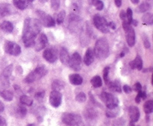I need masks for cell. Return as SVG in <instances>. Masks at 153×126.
Returning <instances> with one entry per match:
<instances>
[{
    "label": "cell",
    "instance_id": "54",
    "mask_svg": "<svg viewBox=\"0 0 153 126\" xmlns=\"http://www.w3.org/2000/svg\"><path fill=\"white\" fill-rule=\"evenodd\" d=\"M27 126H36V125H35L34 124H30V125H28Z\"/></svg>",
    "mask_w": 153,
    "mask_h": 126
},
{
    "label": "cell",
    "instance_id": "2",
    "mask_svg": "<svg viewBox=\"0 0 153 126\" xmlns=\"http://www.w3.org/2000/svg\"><path fill=\"white\" fill-rule=\"evenodd\" d=\"M94 55L100 60L105 59L109 55L108 42L104 38L98 39L96 42L94 48Z\"/></svg>",
    "mask_w": 153,
    "mask_h": 126
},
{
    "label": "cell",
    "instance_id": "26",
    "mask_svg": "<svg viewBox=\"0 0 153 126\" xmlns=\"http://www.w3.org/2000/svg\"><path fill=\"white\" fill-rule=\"evenodd\" d=\"M143 22L146 25H152L153 23V16L151 13H146L143 16Z\"/></svg>",
    "mask_w": 153,
    "mask_h": 126
},
{
    "label": "cell",
    "instance_id": "30",
    "mask_svg": "<svg viewBox=\"0 0 153 126\" xmlns=\"http://www.w3.org/2000/svg\"><path fill=\"white\" fill-rule=\"evenodd\" d=\"M134 61V64H135V67L137 68L138 70H141L143 68V60L140 56H137Z\"/></svg>",
    "mask_w": 153,
    "mask_h": 126
},
{
    "label": "cell",
    "instance_id": "29",
    "mask_svg": "<svg viewBox=\"0 0 153 126\" xmlns=\"http://www.w3.org/2000/svg\"><path fill=\"white\" fill-rule=\"evenodd\" d=\"M15 6L21 10H24L27 8L26 0H13Z\"/></svg>",
    "mask_w": 153,
    "mask_h": 126
},
{
    "label": "cell",
    "instance_id": "17",
    "mask_svg": "<svg viewBox=\"0 0 153 126\" xmlns=\"http://www.w3.org/2000/svg\"><path fill=\"white\" fill-rule=\"evenodd\" d=\"M60 60L63 64L68 65V64L70 57H69L68 52L65 48H62L60 52Z\"/></svg>",
    "mask_w": 153,
    "mask_h": 126
},
{
    "label": "cell",
    "instance_id": "21",
    "mask_svg": "<svg viewBox=\"0 0 153 126\" xmlns=\"http://www.w3.org/2000/svg\"><path fill=\"white\" fill-rule=\"evenodd\" d=\"M65 88V83L64 82L61 81V80H55L52 84V88L53 91H59L60 92L61 91L63 90Z\"/></svg>",
    "mask_w": 153,
    "mask_h": 126
},
{
    "label": "cell",
    "instance_id": "42",
    "mask_svg": "<svg viewBox=\"0 0 153 126\" xmlns=\"http://www.w3.org/2000/svg\"><path fill=\"white\" fill-rule=\"evenodd\" d=\"M123 90H124V92L127 93V94H129V93H130L131 91H132L131 88H130L129 85H124V87H123Z\"/></svg>",
    "mask_w": 153,
    "mask_h": 126
},
{
    "label": "cell",
    "instance_id": "50",
    "mask_svg": "<svg viewBox=\"0 0 153 126\" xmlns=\"http://www.w3.org/2000/svg\"><path fill=\"white\" fill-rule=\"evenodd\" d=\"M146 97V94L145 91H142V99L145 100Z\"/></svg>",
    "mask_w": 153,
    "mask_h": 126
},
{
    "label": "cell",
    "instance_id": "1",
    "mask_svg": "<svg viewBox=\"0 0 153 126\" xmlns=\"http://www.w3.org/2000/svg\"><path fill=\"white\" fill-rule=\"evenodd\" d=\"M40 30L41 23L39 20L31 18H27L25 20L22 34V39L25 47L29 48L34 45L36 36Z\"/></svg>",
    "mask_w": 153,
    "mask_h": 126
},
{
    "label": "cell",
    "instance_id": "28",
    "mask_svg": "<svg viewBox=\"0 0 153 126\" xmlns=\"http://www.w3.org/2000/svg\"><path fill=\"white\" fill-rule=\"evenodd\" d=\"M109 88L111 90L114 91H117V92H121V88L120 84H119L118 82L114 81L111 82V83H109Z\"/></svg>",
    "mask_w": 153,
    "mask_h": 126
},
{
    "label": "cell",
    "instance_id": "27",
    "mask_svg": "<svg viewBox=\"0 0 153 126\" xmlns=\"http://www.w3.org/2000/svg\"><path fill=\"white\" fill-rule=\"evenodd\" d=\"M20 102L24 105L26 106H31L33 104V100L30 97L27 95H22L20 97Z\"/></svg>",
    "mask_w": 153,
    "mask_h": 126
},
{
    "label": "cell",
    "instance_id": "12",
    "mask_svg": "<svg viewBox=\"0 0 153 126\" xmlns=\"http://www.w3.org/2000/svg\"><path fill=\"white\" fill-rule=\"evenodd\" d=\"M48 43V39L47 36H46V34L41 33L39 36L38 39L34 42V47L35 50L36 52H39V51L42 50L46 46Z\"/></svg>",
    "mask_w": 153,
    "mask_h": 126
},
{
    "label": "cell",
    "instance_id": "31",
    "mask_svg": "<svg viewBox=\"0 0 153 126\" xmlns=\"http://www.w3.org/2000/svg\"><path fill=\"white\" fill-rule=\"evenodd\" d=\"M150 8V5L147 2H143L142 3L140 6L138 7V11L139 12H146V11H149Z\"/></svg>",
    "mask_w": 153,
    "mask_h": 126
},
{
    "label": "cell",
    "instance_id": "20",
    "mask_svg": "<svg viewBox=\"0 0 153 126\" xmlns=\"http://www.w3.org/2000/svg\"><path fill=\"white\" fill-rule=\"evenodd\" d=\"M120 113V109L118 108V107H114V108L108 109L106 110V116L108 118H114V117H117Z\"/></svg>",
    "mask_w": 153,
    "mask_h": 126
},
{
    "label": "cell",
    "instance_id": "43",
    "mask_svg": "<svg viewBox=\"0 0 153 126\" xmlns=\"http://www.w3.org/2000/svg\"><path fill=\"white\" fill-rule=\"evenodd\" d=\"M134 90L136 91L139 92V91H142V85H141V84H140V83H136V84L134 85Z\"/></svg>",
    "mask_w": 153,
    "mask_h": 126
},
{
    "label": "cell",
    "instance_id": "46",
    "mask_svg": "<svg viewBox=\"0 0 153 126\" xmlns=\"http://www.w3.org/2000/svg\"><path fill=\"white\" fill-rule=\"evenodd\" d=\"M114 3H115L117 7H121V4H122V0H114Z\"/></svg>",
    "mask_w": 153,
    "mask_h": 126
},
{
    "label": "cell",
    "instance_id": "33",
    "mask_svg": "<svg viewBox=\"0 0 153 126\" xmlns=\"http://www.w3.org/2000/svg\"><path fill=\"white\" fill-rule=\"evenodd\" d=\"M65 18V11H60L59 13L57 16V23L59 24H61L62 23L64 22Z\"/></svg>",
    "mask_w": 153,
    "mask_h": 126
},
{
    "label": "cell",
    "instance_id": "57",
    "mask_svg": "<svg viewBox=\"0 0 153 126\" xmlns=\"http://www.w3.org/2000/svg\"><path fill=\"white\" fill-rule=\"evenodd\" d=\"M28 1H29V2H33L34 0H28Z\"/></svg>",
    "mask_w": 153,
    "mask_h": 126
},
{
    "label": "cell",
    "instance_id": "37",
    "mask_svg": "<svg viewBox=\"0 0 153 126\" xmlns=\"http://www.w3.org/2000/svg\"><path fill=\"white\" fill-rule=\"evenodd\" d=\"M18 114L21 117H25L27 114V109L25 107H19L18 108Z\"/></svg>",
    "mask_w": 153,
    "mask_h": 126
},
{
    "label": "cell",
    "instance_id": "53",
    "mask_svg": "<svg viewBox=\"0 0 153 126\" xmlns=\"http://www.w3.org/2000/svg\"><path fill=\"white\" fill-rule=\"evenodd\" d=\"M39 1H40L41 2H46L47 0H39Z\"/></svg>",
    "mask_w": 153,
    "mask_h": 126
},
{
    "label": "cell",
    "instance_id": "22",
    "mask_svg": "<svg viewBox=\"0 0 153 126\" xmlns=\"http://www.w3.org/2000/svg\"><path fill=\"white\" fill-rule=\"evenodd\" d=\"M0 95L6 101H12L13 100V93L9 90H3L0 92Z\"/></svg>",
    "mask_w": 153,
    "mask_h": 126
},
{
    "label": "cell",
    "instance_id": "49",
    "mask_svg": "<svg viewBox=\"0 0 153 126\" xmlns=\"http://www.w3.org/2000/svg\"><path fill=\"white\" fill-rule=\"evenodd\" d=\"M137 24H138V22H137V21H136V20H132V21H131V23H130V24H133L134 25V26H137Z\"/></svg>",
    "mask_w": 153,
    "mask_h": 126
},
{
    "label": "cell",
    "instance_id": "48",
    "mask_svg": "<svg viewBox=\"0 0 153 126\" xmlns=\"http://www.w3.org/2000/svg\"><path fill=\"white\" fill-rule=\"evenodd\" d=\"M108 27H111V29H115V24H114L113 22L109 23V24H108Z\"/></svg>",
    "mask_w": 153,
    "mask_h": 126
},
{
    "label": "cell",
    "instance_id": "32",
    "mask_svg": "<svg viewBox=\"0 0 153 126\" xmlns=\"http://www.w3.org/2000/svg\"><path fill=\"white\" fill-rule=\"evenodd\" d=\"M86 96L83 92H80L78 94H76V100L77 102H79V103H83V102L86 101Z\"/></svg>",
    "mask_w": 153,
    "mask_h": 126
},
{
    "label": "cell",
    "instance_id": "58",
    "mask_svg": "<svg viewBox=\"0 0 153 126\" xmlns=\"http://www.w3.org/2000/svg\"><path fill=\"white\" fill-rule=\"evenodd\" d=\"M0 16H1V6H0Z\"/></svg>",
    "mask_w": 153,
    "mask_h": 126
},
{
    "label": "cell",
    "instance_id": "9",
    "mask_svg": "<svg viewBox=\"0 0 153 126\" xmlns=\"http://www.w3.org/2000/svg\"><path fill=\"white\" fill-rule=\"evenodd\" d=\"M4 49L6 53L9 54L13 56H18L21 54V47L17 43L11 41H6L5 43Z\"/></svg>",
    "mask_w": 153,
    "mask_h": 126
},
{
    "label": "cell",
    "instance_id": "23",
    "mask_svg": "<svg viewBox=\"0 0 153 126\" xmlns=\"http://www.w3.org/2000/svg\"><path fill=\"white\" fill-rule=\"evenodd\" d=\"M84 115L86 119H94L96 116H97V113L94 109L92 108H87L86 109L84 112Z\"/></svg>",
    "mask_w": 153,
    "mask_h": 126
},
{
    "label": "cell",
    "instance_id": "51",
    "mask_svg": "<svg viewBox=\"0 0 153 126\" xmlns=\"http://www.w3.org/2000/svg\"><path fill=\"white\" fill-rule=\"evenodd\" d=\"M130 66H131V68H132V69H135V68H136L135 67V64H134V60L130 62Z\"/></svg>",
    "mask_w": 153,
    "mask_h": 126
},
{
    "label": "cell",
    "instance_id": "13",
    "mask_svg": "<svg viewBox=\"0 0 153 126\" xmlns=\"http://www.w3.org/2000/svg\"><path fill=\"white\" fill-rule=\"evenodd\" d=\"M43 57L49 63H54L57 60V51L54 49H47L44 51Z\"/></svg>",
    "mask_w": 153,
    "mask_h": 126
},
{
    "label": "cell",
    "instance_id": "14",
    "mask_svg": "<svg viewBox=\"0 0 153 126\" xmlns=\"http://www.w3.org/2000/svg\"><path fill=\"white\" fill-rule=\"evenodd\" d=\"M12 70H13V65L12 64H10L9 66H6L5 68V70H3L2 75L0 76V81H2V84H8V78L12 74Z\"/></svg>",
    "mask_w": 153,
    "mask_h": 126
},
{
    "label": "cell",
    "instance_id": "56",
    "mask_svg": "<svg viewBox=\"0 0 153 126\" xmlns=\"http://www.w3.org/2000/svg\"><path fill=\"white\" fill-rule=\"evenodd\" d=\"M130 126H135V125H134V123L131 122V123H130Z\"/></svg>",
    "mask_w": 153,
    "mask_h": 126
},
{
    "label": "cell",
    "instance_id": "34",
    "mask_svg": "<svg viewBox=\"0 0 153 126\" xmlns=\"http://www.w3.org/2000/svg\"><path fill=\"white\" fill-rule=\"evenodd\" d=\"M126 15H127V24L130 25V23L133 20V11L131 10V8H128L127 10V12H126Z\"/></svg>",
    "mask_w": 153,
    "mask_h": 126
},
{
    "label": "cell",
    "instance_id": "35",
    "mask_svg": "<svg viewBox=\"0 0 153 126\" xmlns=\"http://www.w3.org/2000/svg\"><path fill=\"white\" fill-rule=\"evenodd\" d=\"M93 5H95L96 9L99 10V11H101L104 8V4L100 0H95L94 2H93Z\"/></svg>",
    "mask_w": 153,
    "mask_h": 126
},
{
    "label": "cell",
    "instance_id": "18",
    "mask_svg": "<svg viewBox=\"0 0 153 126\" xmlns=\"http://www.w3.org/2000/svg\"><path fill=\"white\" fill-rule=\"evenodd\" d=\"M69 80L74 85H80L83 83V78L79 74H71L69 76Z\"/></svg>",
    "mask_w": 153,
    "mask_h": 126
},
{
    "label": "cell",
    "instance_id": "11",
    "mask_svg": "<svg viewBox=\"0 0 153 126\" xmlns=\"http://www.w3.org/2000/svg\"><path fill=\"white\" fill-rule=\"evenodd\" d=\"M62 95L59 91H52L51 92L50 96H49V104L53 107L56 108L59 107L62 104Z\"/></svg>",
    "mask_w": 153,
    "mask_h": 126
},
{
    "label": "cell",
    "instance_id": "44",
    "mask_svg": "<svg viewBox=\"0 0 153 126\" xmlns=\"http://www.w3.org/2000/svg\"><path fill=\"white\" fill-rule=\"evenodd\" d=\"M0 126H7L6 121H5V119L3 117H2L0 116Z\"/></svg>",
    "mask_w": 153,
    "mask_h": 126
},
{
    "label": "cell",
    "instance_id": "25",
    "mask_svg": "<svg viewBox=\"0 0 153 126\" xmlns=\"http://www.w3.org/2000/svg\"><path fill=\"white\" fill-rule=\"evenodd\" d=\"M91 84L94 88H100L102 85V79L99 76H96L92 78Z\"/></svg>",
    "mask_w": 153,
    "mask_h": 126
},
{
    "label": "cell",
    "instance_id": "36",
    "mask_svg": "<svg viewBox=\"0 0 153 126\" xmlns=\"http://www.w3.org/2000/svg\"><path fill=\"white\" fill-rule=\"evenodd\" d=\"M51 6L52 9L57 11L60 7V0H51Z\"/></svg>",
    "mask_w": 153,
    "mask_h": 126
},
{
    "label": "cell",
    "instance_id": "4",
    "mask_svg": "<svg viewBox=\"0 0 153 126\" xmlns=\"http://www.w3.org/2000/svg\"><path fill=\"white\" fill-rule=\"evenodd\" d=\"M47 73V70L44 66H37L34 70V71L31 72L25 78V81L27 83H32L37 79H40Z\"/></svg>",
    "mask_w": 153,
    "mask_h": 126
},
{
    "label": "cell",
    "instance_id": "15",
    "mask_svg": "<svg viewBox=\"0 0 153 126\" xmlns=\"http://www.w3.org/2000/svg\"><path fill=\"white\" fill-rule=\"evenodd\" d=\"M128 113H129V115H130V121H131V122L135 123L137 122H138L139 119H140V113L138 107H134V106L129 107Z\"/></svg>",
    "mask_w": 153,
    "mask_h": 126
},
{
    "label": "cell",
    "instance_id": "39",
    "mask_svg": "<svg viewBox=\"0 0 153 126\" xmlns=\"http://www.w3.org/2000/svg\"><path fill=\"white\" fill-rule=\"evenodd\" d=\"M143 43H144V46H145L146 49H149L150 46H151L148 37H147L146 35H144V36H143Z\"/></svg>",
    "mask_w": 153,
    "mask_h": 126
},
{
    "label": "cell",
    "instance_id": "41",
    "mask_svg": "<svg viewBox=\"0 0 153 126\" xmlns=\"http://www.w3.org/2000/svg\"><path fill=\"white\" fill-rule=\"evenodd\" d=\"M45 96V91H39V92H37L36 94H35V97L36 99H38V100H41Z\"/></svg>",
    "mask_w": 153,
    "mask_h": 126
},
{
    "label": "cell",
    "instance_id": "40",
    "mask_svg": "<svg viewBox=\"0 0 153 126\" xmlns=\"http://www.w3.org/2000/svg\"><path fill=\"white\" fill-rule=\"evenodd\" d=\"M120 18L122 20L123 23H127V15H126V12L124 11H121V13H120Z\"/></svg>",
    "mask_w": 153,
    "mask_h": 126
},
{
    "label": "cell",
    "instance_id": "5",
    "mask_svg": "<svg viewBox=\"0 0 153 126\" xmlns=\"http://www.w3.org/2000/svg\"><path fill=\"white\" fill-rule=\"evenodd\" d=\"M101 98L105 104L107 108L111 109L118 107L119 100L113 94L107 92H102L101 94Z\"/></svg>",
    "mask_w": 153,
    "mask_h": 126
},
{
    "label": "cell",
    "instance_id": "47",
    "mask_svg": "<svg viewBox=\"0 0 153 126\" xmlns=\"http://www.w3.org/2000/svg\"><path fill=\"white\" fill-rule=\"evenodd\" d=\"M4 109H5V107H4V104H2V102L0 101V113L4 111Z\"/></svg>",
    "mask_w": 153,
    "mask_h": 126
},
{
    "label": "cell",
    "instance_id": "19",
    "mask_svg": "<svg viewBox=\"0 0 153 126\" xmlns=\"http://www.w3.org/2000/svg\"><path fill=\"white\" fill-rule=\"evenodd\" d=\"M0 28L2 29V30H3L5 32H8V33H10L12 32L14 29L13 24L12 23L9 22V21H5L0 24Z\"/></svg>",
    "mask_w": 153,
    "mask_h": 126
},
{
    "label": "cell",
    "instance_id": "10",
    "mask_svg": "<svg viewBox=\"0 0 153 126\" xmlns=\"http://www.w3.org/2000/svg\"><path fill=\"white\" fill-rule=\"evenodd\" d=\"M68 64L74 71H79L81 69V57L79 53L75 52L73 54L69 60Z\"/></svg>",
    "mask_w": 153,
    "mask_h": 126
},
{
    "label": "cell",
    "instance_id": "3",
    "mask_svg": "<svg viewBox=\"0 0 153 126\" xmlns=\"http://www.w3.org/2000/svg\"><path fill=\"white\" fill-rule=\"evenodd\" d=\"M62 122L68 126H85L80 116L74 113H65L62 116Z\"/></svg>",
    "mask_w": 153,
    "mask_h": 126
},
{
    "label": "cell",
    "instance_id": "52",
    "mask_svg": "<svg viewBox=\"0 0 153 126\" xmlns=\"http://www.w3.org/2000/svg\"><path fill=\"white\" fill-rule=\"evenodd\" d=\"M130 1H131V2H132L133 4H134V5L138 4L139 2H140V0H130Z\"/></svg>",
    "mask_w": 153,
    "mask_h": 126
},
{
    "label": "cell",
    "instance_id": "55",
    "mask_svg": "<svg viewBox=\"0 0 153 126\" xmlns=\"http://www.w3.org/2000/svg\"><path fill=\"white\" fill-rule=\"evenodd\" d=\"M124 53H121V57H124Z\"/></svg>",
    "mask_w": 153,
    "mask_h": 126
},
{
    "label": "cell",
    "instance_id": "45",
    "mask_svg": "<svg viewBox=\"0 0 153 126\" xmlns=\"http://www.w3.org/2000/svg\"><path fill=\"white\" fill-rule=\"evenodd\" d=\"M141 99H142V91H139L138 92V94H137V97H136V101H137V104L140 103Z\"/></svg>",
    "mask_w": 153,
    "mask_h": 126
},
{
    "label": "cell",
    "instance_id": "8",
    "mask_svg": "<svg viewBox=\"0 0 153 126\" xmlns=\"http://www.w3.org/2000/svg\"><path fill=\"white\" fill-rule=\"evenodd\" d=\"M38 16H39L41 24L46 27H52L56 25V21H54L53 18L48 14L45 13L44 11H36Z\"/></svg>",
    "mask_w": 153,
    "mask_h": 126
},
{
    "label": "cell",
    "instance_id": "38",
    "mask_svg": "<svg viewBox=\"0 0 153 126\" xmlns=\"http://www.w3.org/2000/svg\"><path fill=\"white\" fill-rule=\"evenodd\" d=\"M109 69L110 68L108 66L105 67L103 70V78H104V80L105 82V83H108V73H109Z\"/></svg>",
    "mask_w": 153,
    "mask_h": 126
},
{
    "label": "cell",
    "instance_id": "6",
    "mask_svg": "<svg viewBox=\"0 0 153 126\" xmlns=\"http://www.w3.org/2000/svg\"><path fill=\"white\" fill-rule=\"evenodd\" d=\"M93 24H94L95 27L103 33L108 32V23L106 21V20L104 18L101 17L100 15H95L94 18H93Z\"/></svg>",
    "mask_w": 153,
    "mask_h": 126
},
{
    "label": "cell",
    "instance_id": "16",
    "mask_svg": "<svg viewBox=\"0 0 153 126\" xmlns=\"http://www.w3.org/2000/svg\"><path fill=\"white\" fill-rule=\"evenodd\" d=\"M84 63L86 66H90L94 60V52H93V49L90 48L86 50V53L84 55Z\"/></svg>",
    "mask_w": 153,
    "mask_h": 126
},
{
    "label": "cell",
    "instance_id": "7",
    "mask_svg": "<svg viewBox=\"0 0 153 126\" xmlns=\"http://www.w3.org/2000/svg\"><path fill=\"white\" fill-rule=\"evenodd\" d=\"M123 27L126 34V39L130 47H133L135 45L136 34L134 28L127 23H123Z\"/></svg>",
    "mask_w": 153,
    "mask_h": 126
},
{
    "label": "cell",
    "instance_id": "24",
    "mask_svg": "<svg viewBox=\"0 0 153 126\" xmlns=\"http://www.w3.org/2000/svg\"><path fill=\"white\" fill-rule=\"evenodd\" d=\"M143 110L146 114H150L153 112V100H148L144 104Z\"/></svg>",
    "mask_w": 153,
    "mask_h": 126
}]
</instances>
